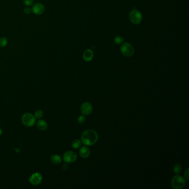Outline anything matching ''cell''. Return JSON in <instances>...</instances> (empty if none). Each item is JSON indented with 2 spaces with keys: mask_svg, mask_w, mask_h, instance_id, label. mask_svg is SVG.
Instances as JSON below:
<instances>
[{
  "mask_svg": "<svg viewBox=\"0 0 189 189\" xmlns=\"http://www.w3.org/2000/svg\"><path fill=\"white\" fill-rule=\"evenodd\" d=\"M98 139V135L95 131L93 130H87L81 134V143L87 146L94 145Z\"/></svg>",
  "mask_w": 189,
  "mask_h": 189,
  "instance_id": "1",
  "label": "cell"
},
{
  "mask_svg": "<svg viewBox=\"0 0 189 189\" xmlns=\"http://www.w3.org/2000/svg\"><path fill=\"white\" fill-rule=\"evenodd\" d=\"M36 118L30 113L23 114L21 117L22 123L26 127H32L36 123Z\"/></svg>",
  "mask_w": 189,
  "mask_h": 189,
  "instance_id": "2",
  "label": "cell"
},
{
  "mask_svg": "<svg viewBox=\"0 0 189 189\" xmlns=\"http://www.w3.org/2000/svg\"><path fill=\"white\" fill-rule=\"evenodd\" d=\"M185 185V181L182 176L175 175L174 176L171 181V185L173 189H181L183 188Z\"/></svg>",
  "mask_w": 189,
  "mask_h": 189,
  "instance_id": "3",
  "label": "cell"
},
{
  "mask_svg": "<svg viewBox=\"0 0 189 189\" xmlns=\"http://www.w3.org/2000/svg\"><path fill=\"white\" fill-rule=\"evenodd\" d=\"M121 52L125 57H131L133 55L134 49L133 46L129 43H125L121 47Z\"/></svg>",
  "mask_w": 189,
  "mask_h": 189,
  "instance_id": "4",
  "label": "cell"
},
{
  "mask_svg": "<svg viewBox=\"0 0 189 189\" xmlns=\"http://www.w3.org/2000/svg\"><path fill=\"white\" fill-rule=\"evenodd\" d=\"M129 18L131 22L135 25H138L141 23L143 16L141 13L137 10H133L129 15Z\"/></svg>",
  "mask_w": 189,
  "mask_h": 189,
  "instance_id": "5",
  "label": "cell"
},
{
  "mask_svg": "<svg viewBox=\"0 0 189 189\" xmlns=\"http://www.w3.org/2000/svg\"><path fill=\"white\" fill-rule=\"evenodd\" d=\"M77 159V154L73 151H67L63 154V159L65 163L75 162Z\"/></svg>",
  "mask_w": 189,
  "mask_h": 189,
  "instance_id": "6",
  "label": "cell"
},
{
  "mask_svg": "<svg viewBox=\"0 0 189 189\" xmlns=\"http://www.w3.org/2000/svg\"><path fill=\"white\" fill-rule=\"evenodd\" d=\"M42 175L41 173L36 172L33 173L29 177V181L33 185H38L42 181Z\"/></svg>",
  "mask_w": 189,
  "mask_h": 189,
  "instance_id": "7",
  "label": "cell"
},
{
  "mask_svg": "<svg viewBox=\"0 0 189 189\" xmlns=\"http://www.w3.org/2000/svg\"><path fill=\"white\" fill-rule=\"evenodd\" d=\"M81 113L84 115H88L91 114L93 111V107L89 102H85L83 103L81 107Z\"/></svg>",
  "mask_w": 189,
  "mask_h": 189,
  "instance_id": "8",
  "label": "cell"
},
{
  "mask_svg": "<svg viewBox=\"0 0 189 189\" xmlns=\"http://www.w3.org/2000/svg\"><path fill=\"white\" fill-rule=\"evenodd\" d=\"M32 11L36 15H41L45 12V7L42 3L37 2L33 6Z\"/></svg>",
  "mask_w": 189,
  "mask_h": 189,
  "instance_id": "9",
  "label": "cell"
},
{
  "mask_svg": "<svg viewBox=\"0 0 189 189\" xmlns=\"http://www.w3.org/2000/svg\"><path fill=\"white\" fill-rule=\"evenodd\" d=\"M91 153V151L89 150V149L88 147H81V149L79 150V154L80 155V156L83 158H88Z\"/></svg>",
  "mask_w": 189,
  "mask_h": 189,
  "instance_id": "10",
  "label": "cell"
},
{
  "mask_svg": "<svg viewBox=\"0 0 189 189\" xmlns=\"http://www.w3.org/2000/svg\"><path fill=\"white\" fill-rule=\"evenodd\" d=\"M36 126L40 131H45L48 127V124L46 121L42 119H39L36 123Z\"/></svg>",
  "mask_w": 189,
  "mask_h": 189,
  "instance_id": "11",
  "label": "cell"
},
{
  "mask_svg": "<svg viewBox=\"0 0 189 189\" xmlns=\"http://www.w3.org/2000/svg\"><path fill=\"white\" fill-rule=\"evenodd\" d=\"M93 55H93V51L91 49H87L83 53V57L85 61L89 62V61H91L93 59Z\"/></svg>",
  "mask_w": 189,
  "mask_h": 189,
  "instance_id": "12",
  "label": "cell"
},
{
  "mask_svg": "<svg viewBox=\"0 0 189 189\" xmlns=\"http://www.w3.org/2000/svg\"><path fill=\"white\" fill-rule=\"evenodd\" d=\"M51 161L53 164L57 165L62 162V158L57 154H53L51 157Z\"/></svg>",
  "mask_w": 189,
  "mask_h": 189,
  "instance_id": "13",
  "label": "cell"
},
{
  "mask_svg": "<svg viewBox=\"0 0 189 189\" xmlns=\"http://www.w3.org/2000/svg\"><path fill=\"white\" fill-rule=\"evenodd\" d=\"M81 141L78 139H75L73 140L72 143V147L73 148L75 149H78L81 147Z\"/></svg>",
  "mask_w": 189,
  "mask_h": 189,
  "instance_id": "14",
  "label": "cell"
},
{
  "mask_svg": "<svg viewBox=\"0 0 189 189\" xmlns=\"http://www.w3.org/2000/svg\"><path fill=\"white\" fill-rule=\"evenodd\" d=\"M44 115V113L42 110H37L35 112V114H34V116L35 117L36 119H41L43 117Z\"/></svg>",
  "mask_w": 189,
  "mask_h": 189,
  "instance_id": "15",
  "label": "cell"
},
{
  "mask_svg": "<svg viewBox=\"0 0 189 189\" xmlns=\"http://www.w3.org/2000/svg\"><path fill=\"white\" fill-rule=\"evenodd\" d=\"M173 170H174V173H175L176 174H179L180 173H181L182 171V167L179 164H175L174 166Z\"/></svg>",
  "mask_w": 189,
  "mask_h": 189,
  "instance_id": "16",
  "label": "cell"
},
{
  "mask_svg": "<svg viewBox=\"0 0 189 189\" xmlns=\"http://www.w3.org/2000/svg\"><path fill=\"white\" fill-rule=\"evenodd\" d=\"M8 44V40L6 37H2L0 38V47H5Z\"/></svg>",
  "mask_w": 189,
  "mask_h": 189,
  "instance_id": "17",
  "label": "cell"
},
{
  "mask_svg": "<svg viewBox=\"0 0 189 189\" xmlns=\"http://www.w3.org/2000/svg\"><path fill=\"white\" fill-rule=\"evenodd\" d=\"M124 41V38L121 36H116L114 38V42L117 45H121Z\"/></svg>",
  "mask_w": 189,
  "mask_h": 189,
  "instance_id": "18",
  "label": "cell"
},
{
  "mask_svg": "<svg viewBox=\"0 0 189 189\" xmlns=\"http://www.w3.org/2000/svg\"><path fill=\"white\" fill-rule=\"evenodd\" d=\"M85 120H86V119H85V116L84 115H81V116H79V117L78 118V123L79 124H83V123H84L85 121Z\"/></svg>",
  "mask_w": 189,
  "mask_h": 189,
  "instance_id": "19",
  "label": "cell"
},
{
  "mask_svg": "<svg viewBox=\"0 0 189 189\" xmlns=\"http://www.w3.org/2000/svg\"><path fill=\"white\" fill-rule=\"evenodd\" d=\"M34 0H23V3L27 7L32 6Z\"/></svg>",
  "mask_w": 189,
  "mask_h": 189,
  "instance_id": "20",
  "label": "cell"
},
{
  "mask_svg": "<svg viewBox=\"0 0 189 189\" xmlns=\"http://www.w3.org/2000/svg\"><path fill=\"white\" fill-rule=\"evenodd\" d=\"M32 9L29 8V7H26L24 9V12L26 15H30L32 12Z\"/></svg>",
  "mask_w": 189,
  "mask_h": 189,
  "instance_id": "21",
  "label": "cell"
},
{
  "mask_svg": "<svg viewBox=\"0 0 189 189\" xmlns=\"http://www.w3.org/2000/svg\"><path fill=\"white\" fill-rule=\"evenodd\" d=\"M189 169L187 168V169H186V171H185V173H184V176H185V179H186L187 181H189Z\"/></svg>",
  "mask_w": 189,
  "mask_h": 189,
  "instance_id": "22",
  "label": "cell"
},
{
  "mask_svg": "<svg viewBox=\"0 0 189 189\" xmlns=\"http://www.w3.org/2000/svg\"><path fill=\"white\" fill-rule=\"evenodd\" d=\"M2 131H2V129L0 128V135L2 134Z\"/></svg>",
  "mask_w": 189,
  "mask_h": 189,
  "instance_id": "23",
  "label": "cell"
}]
</instances>
